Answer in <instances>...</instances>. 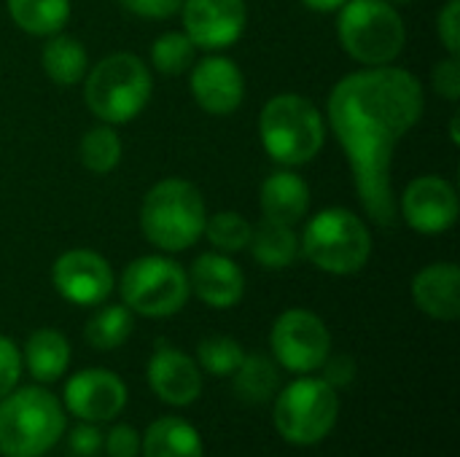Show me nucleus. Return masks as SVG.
I'll use <instances>...</instances> for the list:
<instances>
[{
	"mask_svg": "<svg viewBox=\"0 0 460 457\" xmlns=\"http://www.w3.org/2000/svg\"><path fill=\"white\" fill-rule=\"evenodd\" d=\"M437 32L442 46L447 48V54L460 51V0H447L445 8L437 16Z\"/></svg>",
	"mask_w": 460,
	"mask_h": 457,
	"instance_id": "33",
	"label": "nucleus"
},
{
	"mask_svg": "<svg viewBox=\"0 0 460 457\" xmlns=\"http://www.w3.org/2000/svg\"><path fill=\"white\" fill-rule=\"evenodd\" d=\"M65 434V412L43 388L11 391L0 399V455H46Z\"/></svg>",
	"mask_w": 460,
	"mask_h": 457,
	"instance_id": "6",
	"label": "nucleus"
},
{
	"mask_svg": "<svg viewBox=\"0 0 460 457\" xmlns=\"http://www.w3.org/2000/svg\"><path fill=\"white\" fill-rule=\"evenodd\" d=\"M272 353L278 364L294 374H310L332 353V337L326 323L310 310H286L272 326Z\"/></svg>",
	"mask_w": 460,
	"mask_h": 457,
	"instance_id": "10",
	"label": "nucleus"
},
{
	"mask_svg": "<svg viewBox=\"0 0 460 457\" xmlns=\"http://www.w3.org/2000/svg\"><path fill=\"white\" fill-rule=\"evenodd\" d=\"M259 205L264 218L294 226L310 210V186L302 175L291 170H278L264 178L259 189Z\"/></svg>",
	"mask_w": 460,
	"mask_h": 457,
	"instance_id": "19",
	"label": "nucleus"
},
{
	"mask_svg": "<svg viewBox=\"0 0 460 457\" xmlns=\"http://www.w3.org/2000/svg\"><path fill=\"white\" fill-rule=\"evenodd\" d=\"M243 358H245V350L232 337L216 334L197 345V366H202L208 374H216V377H232L237 366L243 364Z\"/></svg>",
	"mask_w": 460,
	"mask_h": 457,
	"instance_id": "30",
	"label": "nucleus"
},
{
	"mask_svg": "<svg viewBox=\"0 0 460 457\" xmlns=\"http://www.w3.org/2000/svg\"><path fill=\"white\" fill-rule=\"evenodd\" d=\"M124 307L143 318H170L189 302V275L170 256H143L127 264L119 280Z\"/></svg>",
	"mask_w": 460,
	"mask_h": 457,
	"instance_id": "8",
	"label": "nucleus"
},
{
	"mask_svg": "<svg viewBox=\"0 0 460 457\" xmlns=\"http://www.w3.org/2000/svg\"><path fill=\"white\" fill-rule=\"evenodd\" d=\"M259 137L272 162L299 167L313 162L326 143V119L302 94H275L259 113Z\"/></svg>",
	"mask_w": 460,
	"mask_h": 457,
	"instance_id": "4",
	"label": "nucleus"
},
{
	"mask_svg": "<svg viewBox=\"0 0 460 457\" xmlns=\"http://www.w3.org/2000/svg\"><path fill=\"white\" fill-rule=\"evenodd\" d=\"M337 13L340 43L364 67L391 65L404 51L407 27L396 5L385 0H348Z\"/></svg>",
	"mask_w": 460,
	"mask_h": 457,
	"instance_id": "7",
	"label": "nucleus"
},
{
	"mask_svg": "<svg viewBox=\"0 0 460 457\" xmlns=\"http://www.w3.org/2000/svg\"><path fill=\"white\" fill-rule=\"evenodd\" d=\"M154 92V75L148 65L129 54H108L84 75V102L102 124H127L137 119Z\"/></svg>",
	"mask_w": 460,
	"mask_h": 457,
	"instance_id": "3",
	"label": "nucleus"
},
{
	"mask_svg": "<svg viewBox=\"0 0 460 457\" xmlns=\"http://www.w3.org/2000/svg\"><path fill=\"white\" fill-rule=\"evenodd\" d=\"M299 253L329 275H356L367 267L372 256L369 226L348 207H326L315 213L302 237Z\"/></svg>",
	"mask_w": 460,
	"mask_h": 457,
	"instance_id": "5",
	"label": "nucleus"
},
{
	"mask_svg": "<svg viewBox=\"0 0 460 457\" xmlns=\"http://www.w3.org/2000/svg\"><path fill=\"white\" fill-rule=\"evenodd\" d=\"M232 377H234V393L245 404H264V401H270L272 393L280 385L278 366L270 358L259 356V353L245 356Z\"/></svg>",
	"mask_w": 460,
	"mask_h": 457,
	"instance_id": "26",
	"label": "nucleus"
},
{
	"mask_svg": "<svg viewBox=\"0 0 460 457\" xmlns=\"http://www.w3.org/2000/svg\"><path fill=\"white\" fill-rule=\"evenodd\" d=\"M11 22L38 38H49L65 30L70 19V0H5Z\"/></svg>",
	"mask_w": 460,
	"mask_h": 457,
	"instance_id": "24",
	"label": "nucleus"
},
{
	"mask_svg": "<svg viewBox=\"0 0 460 457\" xmlns=\"http://www.w3.org/2000/svg\"><path fill=\"white\" fill-rule=\"evenodd\" d=\"M70 364V342L57 329H38L27 337L22 366L38 380V382H54L67 372Z\"/></svg>",
	"mask_w": 460,
	"mask_h": 457,
	"instance_id": "20",
	"label": "nucleus"
},
{
	"mask_svg": "<svg viewBox=\"0 0 460 457\" xmlns=\"http://www.w3.org/2000/svg\"><path fill=\"white\" fill-rule=\"evenodd\" d=\"M348 0H302V5H307L310 11H318V13H332V11H340Z\"/></svg>",
	"mask_w": 460,
	"mask_h": 457,
	"instance_id": "38",
	"label": "nucleus"
},
{
	"mask_svg": "<svg viewBox=\"0 0 460 457\" xmlns=\"http://www.w3.org/2000/svg\"><path fill=\"white\" fill-rule=\"evenodd\" d=\"M148 385L164 404L189 407L202 393V374L194 358L164 342H156V350L148 361Z\"/></svg>",
	"mask_w": 460,
	"mask_h": 457,
	"instance_id": "16",
	"label": "nucleus"
},
{
	"mask_svg": "<svg viewBox=\"0 0 460 457\" xmlns=\"http://www.w3.org/2000/svg\"><path fill=\"white\" fill-rule=\"evenodd\" d=\"M143 457H205L197 428L181 417H162L148 426L143 442Z\"/></svg>",
	"mask_w": 460,
	"mask_h": 457,
	"instance_id": "21",
	"label": "nucleus"
},
{
	"mask_svg": "<svg viewBox=\"0 0 460 457\" xmlns=\"http://www.w3.org/2000/svg\"><path fill=\"white\" fill-rule=\"evenodd\" d=\"M132 326H135V312L124 304H108L102 310H97L86 326H84V337L86 342L94 347V350H116L121 347L129 334H132Z\"/></svg>",
	"mask_w": 460,
	"mask_h": 457,
	"instance_id": "25",
	"label": "nucleus"
},
{
	"mask_svg": "<svg viewBox=\"0 0 460 457\" xmlns=\"http://www.w3.org/2000/svg\"><path fill=\"white\" fill-rule=\"evenodd\" d=\"M127 407V385L108 369H84L65 385V409L84 423H108Z\"/></svg>",
	"mask_w": 460,
	"mask_h": 457,
	"instance_id": "15",
	"label": "nucleus"
},
{
	"mask_svg": "<svg viewBox=\"0 0 460 457\" xmlns=\"http://www.w3.org/2000/svg\"><path fill=\"white\" fill-rule=\"evenodd\" d=\"M102 434L97 426L92 423H84V426H75L73 434L67 436V447H70V455L75 457H94L102 450Z\"/></svg>",
	"mask_w": 460,
	"mask_h": 457,
	"instance_id": "34",
	"label": "nucleus"
},
{
	"mask_svg": "<svg viewBox=\"0 0 460 457\" xmlns=\"http://www.w3.org/2000/svg\"><path fill=\"white\" fill-rule=\"evenodd\" d=\"M404 224L418 234H442L458 221V191L447 178L420 175L399 197Z\"/></svg>",
	"mask_w": 460,
	"mask_h": 457,
	"instance_id": "13",
	"label": "nucleus"
},
{
	"mask_svg": "<svg viewBox=\"0 0 460 457\" xmlns=\"http://www.w3.org/2000/svg\"><path fill=\"white\" fill-rule=\"evenodd\" d=\"M191 94L210 116H232L245 100V78L234 59L213 51L191 65Z\"/></svg>",
	"mask_w": 460,
	"mask_h": 457,
	"instance_id": "14",
	"label": "nucleus"
},
{
	"mask_svg": "<svg viewBox=\"0 0 460 457\" xmlns=\"http://www.w3.org/2000/svg\"><path fill=\"white\" fill-rule=\"evenodd\" d=\"M22 377V353L19 347L0 334V399L8 396Z\"/></svg>",
	"mask_w": 460,
	"mask_h": 457,
	"instance_id": "32",
	"label": "nucleus"
},
{
	"mask_svg": "<svg viewBox=\"0 0 460 457\" xmlns=\"http://www.w3.org/2000/svg\"><path fill=\"white\" fill-rule=\"evenodd\" d=\"M251 229H253V226H251L240 213L224 210V213H216V215H208V218H205L202 234H205V240L213 245V250L229 256V253H240V250L248 248V242H251Z\"/></svg>",
	"mask_w": 460,
	"mask_h": 457,
	"instance_id": "29",
	"label": "nucleus"
},
{
	"mask_svg": "<svg viewBox=\"0 0 460 457\" xmlns=\"http://www.w3.org/2000/svg\"><path fill=\"white\" fill-rule=\"evenodd\" d=\"M124 154L121 137L111 124H97L92 129L84 132L81 143H78V156L81 164L92 172V175H108L119 167Z\"/></svg>",
	"mask_w": 460,
	"mask_h": 457,
	"instance_id": "27",
	"label": "nucleus"
},
{
	"mask_svg": "<svg viewBox=\"0 0 460 457\" xmlns=\"http://www.w3.org/2000/svg\"><path fill=\"white\" fill-rule=\"evenodd\" d=\"M431 83L437 89L439 97L450 100V102H458L460 97V62L456 54H450L447 59L437 62L434 70H431Z\"/></svg>",
	"mask_w": 460,
	"mask_h": 457,
	"instance_id": "31",
	"label": "nucleus"
},
{
	"mask_svg": "<svg viewBox=\"0 0 460 457\" xmlns=\"http://www.w3.org/2000/svg\"><path fill=\"white\" fill-rule=\"evenodd\" d=\"M385 3H391V5L399 8V5H407V3H412V0H385Z\"/></svg>",
	"mask_w": 460,
	"mask_h": 457,
	"instance_id": "40",
	"label": "nucleus"
},
{
	"mask_svg": "<svg viewBox=\"0 0 460 457\" xmlns=\"http://www.w3.org/2000/svg\"><path fill=\"white\" fill-rule=\"evenodd\" d=\"M51 283L65 302L78 307H97L116 288L111 264L89 248L65 250L51 267Z\"/></svg>",
	"mask_w": 460,
	"mask_h": 457,
	"instance_id": "11",
	"label": "nucleus"
},
{
	"mask_svg": "<svg viewBox=\"0 0 460 457\" xmlns=\"http://www.w3.org/2000/svg\"><path fill=\"white\" fill-rule=\"evenodd\" d=\"M183 32L199 51H224L234 46L248 24L245 0H183Z\"/></svg>",
	"mask_w": 460,
	"mask_h": 457,
	"instance_id": "12",
	"label": "nucleus"
},
{
	"mask_svg": "<svg viewBox=\"0 0 460 457\" xmlns=\"http://www.w3.org/2000/svg\"><path fill=\"white\" fill-rule=\"evenodd\" d=\"M248 248H251L253 259L261 267H267V269H286L299 256V234L288 224H280V221H272V218H261L251 229Z\"/></svg>",
	"mask_w": 460,
	"mask_h": 457,
	"instance_id": "23",
	"label": "nucleus"
},
{
	"mask_svg": "<svg viewBox=\"0 0 460 457\" xmlns=\"http://www.w3.org/2000/svg\"><path fill=\"white\" fill-rule=\"evenodd\" d=\"M340 415L337 391L321 377L294 380L280 391L275 401V428L278 434L296 447H310L323 442Z\"/></svg>",
	"mask_w": 460,
	"mask_h": 457,
	"instance_id": "9",
	"label": "nucleus"
},
{
	"mask_svg": "<svg viewBox=\"0 0 460 457\" xmlns=\"http://www.w3.org/2000/svg\"><path fill=\"white\" fill-rule=\"evenodd\" d=\"M186 275L191 294L213 310L237 307L245 296V275L226 253L210 250L197 256Z\"/></svg>",
	"mask_w": 460,
	"mask_h": 457,
	"instance_id": "17",
	"label": "nucleus"
},
{
	"mask_svg": "<svg viewBox=\"0 0 460 457\" xmlns=\"http://www.w3.org/2000/svg\"><path fill=\"white\" fill-rule=\"evenodd\" d=\"M102 447L111 457H137L140 455V439L129 426H116L102 439Z\"/></svg>",
	"mask_w": 460,
	"mask_h": 457,
	"instance_id": "35",
	"label": "nucleus"
},
{
	"mask_svg": "<svg viewBox=\"0 0 460 457\" xmlns=\"http://www.w3.org/2000/svg\"><path fill=\"white\" fill-rule=\"evenodd\" d=\"M423 110V83L394 65L364 67L340 78L326 100V119L345 151L358 199L377 226L396 221L394 156Z\"/></svg>",
	"mask_w": 460,
	"mask_h": 457,
	"instance_id": "1",
	"label": "nucleus"
},
{
	"mask_svg": "<svg viewBox=\"0 0 460 457\" xmlns=\"http://www.w3.org/2000/svg\"><path fill=\"white\" fill-rule=\"evenodd\" d=\"M197 46L183 30L162 32L151 43V67L162 75H183L197 62Z\"/></svg>",
	"mask_w": 460,
	"mask_h": 457,
	"instance_id": "28",
	"label": "nucleus"
},
{
	"mask_svg": "<svg viewBox=\"0 0 460 457\" xmlns=\"http://www.w3.org/2000/svg\"><path fill=\"white\" fill-rule=\"evenodd\" d=\"M412 302L434 321L453 323L460 315V269L453 261L423 267L412 277Z\"/></svg>",
	"mask_w": 460,
	"mask_h": 457,
	"instance_id": "18",
	"label": "nucleus"
},
{
	"mask_svg": "<svg viewBox=\"0 0 460 457\" xmlns=\"http://www.w3.org/2000/svg\"><path fill=\"white\" fill-rule=\"evenodd\" d=\"M129 13L143 19H170L181 11L183 0H119Z\"/></svg>",
	"mask_w": 460,
	"mask_h": 457,
	"instance_id": "36",
	"label": "nucleus"
},
{
	"mask_svg": "<svg viewBox=\"0 0 460 457\" xmlns=\"http://www.w3.org/2000/svg\"><path fill=\"white\" fill-rule=\"evenodd\" d=\"M208 207L202 191L183 178H164L148 189L140 205L143 237L164 253H181L202 237Z\"/></svg>",
	"mask_w": 460,
	"mask_h": 457,
	"instance_id": "2",
	"label": "nucleus"
},
{
	"mask_svg": "<svg viewBox=\"0 0 460 457\" xmlns=\"http://www.w3.org/2000/svg\"><path fill=\"white\" fill-rule=\"evenodd\" d=\"M321 369H323V380L334 391L337 388H345V385H350L356 380V364H353L350 356H332L329 353V358L321 364Z\"/></svg>",
	"mask_w": 460,
	"mask_h": 457,
	"instance_id": "37",
	"label": "nucleus"
},
{
	"mask_svg": "<svg viewBox=\"0 0 460 457\" xmlns=\"http://www.w3.org/2000/svg\"><path fill=\"white\" fill-rule=\"evenodd\" d=\"M450 137H453V143H458V116H453V124H450Z\"/></svg>",
	"mask_w": 460,
	"mask_h": 457,
	"instance_id": "39",
	"label": "nucleus"
},
{
	"mask_svg": "<svg viewBox=\"0 0 460 457\" xmlns=\"http://www.w3.org/2000/svg\"><path fill=\"white\" fill-rule=\"evenodd\" d=\"M40 67L46 73L49 81H54L57 86H75L84 81L86 70H89V54L86 46L65 32L49 35L43 51H40Z\"/></svg>",
	"mask_w": 460,
	"mask_h": 457,
	"instance_id": "22",
	"label": "nucleus"
}]
</instances>
